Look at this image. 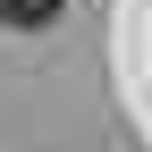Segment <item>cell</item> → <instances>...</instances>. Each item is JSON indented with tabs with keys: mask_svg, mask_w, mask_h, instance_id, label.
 I'll return each mask as SVG.
<instances>
[{
	"mask_svg": "<svg viewBox=\"0 0 152 152\" xmlns=\"http://www.w3.org/2000/svg\"><path fill=\"white\" fill-rule=\"evenodd\" d=\"M68 0H0V26H51Z\"/></svg>",
	"mask_w": 152,
	"mask_h": 152,
	"instance_id": "1",
	"label": "cell"
}]
</instances>
